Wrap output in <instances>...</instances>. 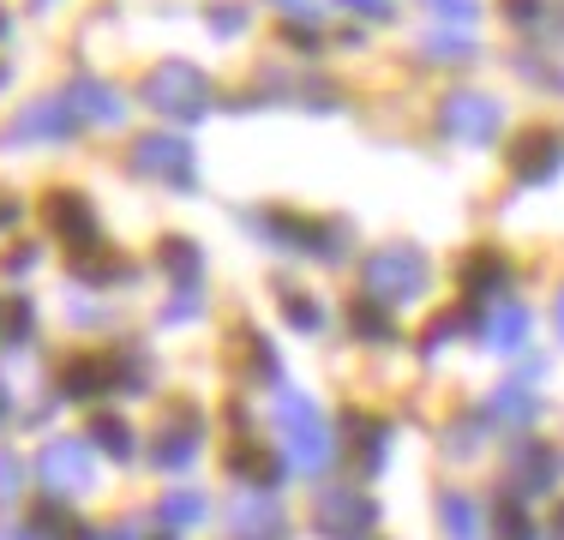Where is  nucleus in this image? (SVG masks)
Listing matches in <instances>:
<instances>
[{"label": "nucleus", "instance_id": "nucleus-6", "mask_svg": "<svg viewBox=\"0 0 564 540\" xmlns=\"http://www.w3.org/2000/svg\"><path fill=\"white\" fill-rule=\"evenodd\" d=\"M558 162H564V139L553 127H529V132L510 139V174H517L522 186H546L558 174Z\"/></svg>", "mask_w": 564, "mask_h": 540}, {"label": "nucleus", "instance_id": "nucleus-12", "mask_svg": "<svg viewBox=\"0 0 564 540\" xmlns=\"http://www.w3.org/2000/svg\"><path fill=\"white\" fill-rule=\"evenodd\" d=\"M228 529H235V540H282L276 493H240L235 505H228Z\"/></svg>", "mask_w": 564, "mask_h": 540}, {"label": "nucleus", "instance_id": "nucleus-34", "mask_svg": "<svg viewBox=\"0 0 564 540\" xmlns=\"http://www.w3.org/2000/svg\"><path fill=\"white\" fill-rule=\"evenodd\" d=\"M19 486H24L19 456H7V451H0V505H12V498H19Z\"/></svg>", "mask_w": 564, "mask_h": 540}, {"label": "nucleus", "instance_id": "nucleus-27", "mask_svg": "<svg viewBox=\"0 0 564 540\" xmlns=\"http://www.w3.org/2000/svg\"><path fill=\"white\" fill-rule=\"evenodd\" d=\"M163 270L169 277H181L186 289L198 282V270H205V259H198V247L193 240H163Z\"/></svg>", "mask_w": 564, "mask_h": 540}, {"label": "nucleus", "instance_id": "nucleus-47", "mask_svg": "<svg viewBox=\"0 0 564 540\" xmlns=\"http://www.w3.org/2000/svg\"><path fill=\"white\" fill-rule=\"evenodd\" d=\"M0 414H7V390H0Z\"/></svg>", "mask_w": 564, "mask_h": 540}, {"label": "nucleus", "instance_id": "nucleus-36", "mask_svg": "<svg viewBox=\"0 0 564 540\" xmlns=\"http://www.w3.org/2000/svg\"><path fill=\"white\" fill-rule=\"evenodd\" d=\"M210 31H217V36H240V31H247V7H217V12H210Z\"/></svg>", "mask_w": 564, "mask_h": 540}, {"label": "nucleus", "instance_id": "nucleus-33", "mask_svg": "<svg viewBox=\"0 0 564 540\" xmlns=\"http://www.w3.org/2000/svg\"><path fill=\"white\" fill-rule=\"evenodd\" d=\"M499 540H534V534H529V517H522V505H510V498H505V510H499Z\"/></svg>", "mask_w": 564, "mask_h": 540}, {"label": "nucleus", "instance_id": "nucleus-42", "mask_svg": "<svg viewBox=\"0 0 564 540\" xmlns=\"http://www.w3.org/2000/svg\"><path fill=\"white\" fill-rule=\"evenodd\" d=\"M66 318H73V324H102V306H66Z\"/></svg>", "mask_w": 564, "mask_h": 540}, {"label": "nucleus", "instance_id": "nucleus-19", "mask_svg": "<svg viewBox=\"0 0 564 540\" xmlns=\"http://www.w3.org/2000/svg\"><path fill=\"white\" fill-rule=\"evenodd\" d=\"M522 336H529V313H522L517 301H499L487 318V331H480V343H487L492 355H510V348H522Z\"/></svg>", "mask_w": 564, "mask_h": 540}, {"label": "nucleus", "instance_id": "nucleus-39", "mask_svg": "<svg viewBox=\"0 0 564 540\" xmlns=\"http://www.w3.org/2000/svg\"><path fill=\"white\" fill-rule=\"evenodd\" d=\"M36 259H43L36 247H12L7 252V270H12V277H24V270H36Z\"/></svg>", "mask_w": 564, "mask_h": 540}, {"label": "nucleus", "instance_id": "nucleus-2", "mask_svg": "<svg viewBox=\"0 0 564 540\" xmlns=\"http://www.w3.org/2000/svg\"><path fill=\"white\" fill-rule=\"evenodd\" d=\"M426 282H433V264H426L414 247H384V252H372V259H367V270H360V289H367L379 306L421 301Z\"/></svg>", "mask_w": 564, "mask_h": 540}, {"label": "nucleus", "instance_id": "nucleus-17", "mask_svg": "<svg viewBox=\"0 0 564 540\" xmlns=\"http://www.w3.org/2000/svg\"><path fill=\"white\" fill-rule=\"evenodd\" d=\"M343 432H348V444H355V463H360V468H384V444H391V426H384L379 414L348 409V414H343Z\"/></svg>", "mask_w": 564, "mask_h": 540}, {"label": "nucleus", "instance_id": "nucleus-15", "mask_svg": "<svg viewBox=\"0 0 564 540\" xmlns=\"http://www.w3.org/2000/svg\"><path fill=\"white\" fill-rule=\"evenodd\" d=\"M463 289L475 294V301H492V294H505L510 289V259L505 252H492V247H475V252H463Z\"/></svg>", "mask_w": 564, "mask_h": 540}, {"label": "nucleus", "instance_id": "nucleus-18", "mask_svg": "<svg viewBox=\"0 0 564 540\" xmlns=\"http://www.w3.org/2000/svg\"><path fill=\"white\" fill-rule=\"evenodd\" d=\"M73 102H61V97H43V102H31L19 120H12V139H61V132H73Z\"/></svg>", "mask_w": 564, "mask_h": 540}, {"label": "nucleus", "instance_id": "nucleus-5", "mask_svg": "<svg viewBox=\"0 0 564 540\" xmlns=\"http://www.w3.org/2000/svg\"><path fill=\"white\" fill-rule=\"evenodd\" d=\"M564 475V456L553 451V444H534V439H522V444H510V468H505V486L517 498H541V493H553Z\"/></svg>", "mask_w": 564, "mask_h": 540}, {"label": "nucleus", "instance_id": "nucleus-48", "mask_svg": "<svg viewBox=\"0 0 564 540\" xmlns=\"http://www.w3.org/2000/svg\"><path fill=\"white\" fill-rule=\"evenodd\" d=\"M0 36H7V12H0Z\"/></svg>", "mask_w": 564, "mask_h": 540}, {"label": "nucleus", "instance_id": "nucleus-16", "mask_svg": "<svg viewBox=\"0 0 564 540\" xmlns=\"http://www.w3.org/2000/svg\"><path fill=\"white\" fill-rule=\"evenodd\" d=\"M66 102H73L78 120H97V127H115V120H127V97H120V90H109L102 78H73Z\"/></svg>", "mask_w": 564, "mask_h": 540}, {"label": "nucleus", "instance_id": "nucleus-37", "mask_svg": "<svg viewBox=\"0 0 564 540\" xmlns=\"http://www.w3.org/2000/svg\"><path fill=\"white\" fill-rule=\"evenodd\" d=\"M66 529V510L61 505H36V517H31V540L36 534H61Z\"/></svg>", "mask_w": 564, "mask_h": 540}, {"label": "nucleus", "instance_id": "nucleus-7", "mask_svg": "<svg viewBox=\"0 0 564 540\" xmlns=\"http://www.w3.org/2000/svg\"><path fill=\"white\" fill-rule=\"evenodd\" d=\"M132 169L151 174V181L186 186V181H193V151H186V144L174 139V132H144V139L132 144Z\"/></svg>", "mask_w": 564, "mask_h": 540}, {"label": "nucleus", "instance_id": "nucleus-28", "mask_svg": "<svg viewBox=\"0 0 564 540\" xmlns=\"http://www.w3.org/2000/svg\"><path fill=\"white\" fill-rule=\"evenodd\" d=\"M31 301L24 294H12V301H0V343H24L31 336Z\"/></svg>", "mask_w": 564, "mask_h": 540}, {"label": "nucleus", "instance_id": "nucleus-46", "mask_svg": "<svg viewBox=\"0 0 564 540\" xmlns=\"http://www.w3.org/2000/svg\"><path fill=\"white\" fill-rule=\"evenodd\" d=\"M553 540H564V505L553 510Z\"/></svg>", "mask_w": 564, "mask_h": 540}, {"label": "nucleus", "instance_id": "nucleus-21", "mask_svg": "<svg viewBox=\"0 0 564 540\" xmlns=\"http://www.w3.org/2000/svg\"><path fill=\"white\" fill-rule=\"evenodd\" d=\"M487 414L499 426H529L534 414H541V397L522 390V385H499V390H492V402H487Z\"/></svg>", "mask_w": 564, "mask_h": 540}, {"label": "nucleus", "instance_id": "nucleus-4", "mask_svg": "<svg viewBox=\"0 0 564 540\" xmlns=\"http://www.w3.org/2000/svg\"><path fill=\"white\" fill-rule=\"evenodd\" d=\"M372 517H379V505L367 493H355V486H325L313 505V522L325 540H367Z\"/></svg>", "mask_w": 564, "mask_h": 540}, {"label": "nucleus", "instance_id": "nucleus-26", "mask_svg": "<svg viewBox=\"0 0 564 540\" xmlns=\"http://www.w3.org/2000/svg\"><path fill=\"white\" fill-rule=\"evenodd\" d=\"M282 318L294 324L301 336H313V331H325V306L313 301V294H301V289H289L282 294Z\"/></svg>", "mask_w": 564, "mask_h": 540}, {"label": "nucleus", "instance_id": "nucleus-3", "mask_svg": "<svg viewBox=\"0 0 564 540\" xmlns=\"http://www.w3.org/2000/svg\"><path fill=\"white\" fill-rule=\"evenodd\" d=\"M144 102H151L156 115H169V120H205L210 115V85H205L198 66L163 61L151 78H144Z\"/></svg>", "mask_w": 564, "mask_h": 540}, {"label": "nucleus", "instance_id": "nucleus-9", "mask_svg": "<svg viewBox=\"0 0 564 540\" xmlns=\"http://www.w3.org/2000/svg\"><path fill=\"white\" fill-rule=\"evenodd\" d=\"M264 228H271L276 240H289L294 252H306V259H330V264H337V259H343V247H348V235H343L337 223H306V216H271Z\"/></svg>", "mask_w": 564, "mask_h": 540}, {"label": "nucleus", "instance_id": "nucleus-44", "mask_svg": "<svg viewBox=\"0 0 564 540\" xmlns=\"http://www.w3.org/2000/svg\"><path fill=\"white\" fill-rule=\"evenodd\" d=\"M7 223H19V205H12L7 193H0V228H7Z\"/></svg>", "mask_w": 564, "mask_h": 540}, {"label": "nucleus", "instance_id": "nucleus-32", "mask_svg": "<svg viewBox=\"0 0 564 540\" xmlns=\"http://www.w3.org/2000/svg\"><path fill=\"white\" fill-rule=\"evenodd\" d=\"M426 7H433L438 19H445V24H475L480 0H426Z\"/></svg>", "mask_w": 564, "mask_h": 540}, {"label": "nucleus", "instance_id": "nucleus-20", "mask_svg": "<svg viewBox=\"0 0 564 540\" xmlns=\"http://www.w3.org/2000/svg\"><path fill=\"white\" fill-rule=\"evenodd\" d=\"M438 529L445 540H480V505L468 493H438Z\"/></svg>", "mask_w": 564, "mask_h": 540}, {"label": "nucleus", "instance_id": "nucleus-41", "mask_svg": "<svg viewBox=\"0 0 564 540\" xmlns=\"http://www.w3.org/2000/svg\"><path fill=\"white\" fill-rule=\"evenodd\" d=\"M343 7L367 12V19H391V0H343Z\"/></svg>", "mask_w": 564, "mask_h": 540}, {"label": "nucleus", "instance_id": "nucleus-45", "mask_svg": "<svg viewBox=\"0 0 564 540\" xmlns=\"http://www.w3.org/2000/svg\"><path fill=\"white\" fill-rule=\"evenodd\" d=\"M553 324H558V336H564V289H558V306H553Z\"/></svg>", "mask_w": 564, "mask_h": 540}, {"label": "nucleus", "instance_id": "nucleus-38", "mask_svg": "<svg viewBox=\"0 0 564 540\" xmlns=\"http://www.w3.org/2000/svg\"><path fill=\"white\" fill-rule=\"evenodd\" d=\"M282 12H289L294 24H318V0H276Z\"/></svg>", "mask_w": 564, "mask_h": 540}, {"label": "nucleus", "instance_id": "nucleus-23", "mask_svg": "<svg viewBox=\"0 0 564 540\" xmlns=\"http://www.w3.org/2000/svg\"><path fill=\"white\" fill-rule=\"evenodd\" d=\"M85 439L97 444L102 456H120V463H127V456H132V444H139V439H132V426L120 421V414H90Z\"/></svg>", "mask_w": 564, "mask_h": 540}, {"label": "nucleus", "instance_id": "nucleus-25", "mask_svg": "<svg viewBox=\"0 0 564 540\" xmlns=\"http://www.w3.org/2000/svg\"><path fill=\"white\" fill-rule=\"evenodd\" d=\"M156 517H163L169 529H193V522H205V498H198L193 486H181V493H169L163 505H156Z\"/></svg>", "mask_w": 564, "mask_h": 540}, {"label": "nucleus", "instance_id": "nucleus-49", "mask_svg": "<svg viewBox=\"0 0 564 540\" xmlns=\"http://www.w3.org/2000/svg\"><path fill=\"white\" fill-rule=\"evenodd\" d=\"M0 85H7V66H0Z\"/></svg>", "mask_w": 564, "mask_h": 540}, {"label": "nucleus", "instance_id": "nucleus-29", "mask_svg": "<svg viewBox=\"0 0 564 540\" xmlns=\"http://www.w3.org/2000/svg\"><path fill=\"white\" fill-rule=\"evenodd\" d=\"M463 324H468L463 306H456V313H445V318H433V324H426V336H421V348H426V355H438V348H445L451 336L463 331Z\"/></svg>", "mask_w": 564, "mask_h": 540}, {"label": "nucleus", "instance_id": "nucleus-11", "mask_svg": "<svg viewBox=\"0 0 564 540\" xmlns=\"http://www.w3.org/2000/svg\"><path fill=\"white\" fill-rule=\"evenodd\" d=\"M36 475H43V486H55V493H78V486L90 480V439H55V444H43Z\"/></svg>", "mask_w": 564, "mask_h": 540}, {"label": "nucleus", "instance_id": "nucleus-22", "mask_svg": "<svg viewBox=\"0 0 564 540\" xmlns=\"http://www.w3.org/2000/svg\"><path fill=\"white\" fill-rule=\"evenodd\" d=\"M73 277L78 282H127L132 264L120 259V252H109V247H85V252H73Z\"/></svg>", "mask_w": 564, "mask_h": 540}, {"label": "nucleus", "instance_id": "nucleus-1", "mask_svg": "<svg viewBox=\"0 0 564 540\" xmlns=\"http://www.w3.org/2000/svg\"><path fill=\"white\" fill-rule=\"evenodd\" d=\"M271 414H276L282 444H289V463L301 468V475H325V468L337 463V439H330V421L318 414L313 397H301V390H276Z\"/></svg>", "mask_w": 564, "mask_h": 540}, {"label": "nucleus", "instance_id": "nucleus-40", "mask_svg": "<svg viewBox=\"0 0 564 540\" xmlns=\"http://www.w3.org/2000/svg\"><path fill=\"white\" fill-rule=\"evenodd\" d=\"M505 12L517 24H534V19H541V0H505Z\"/></svg>", "mask_w": 564, "mask_h": 540}, {"label": "nucleus", "instance_id": "nucleus-13", "mask_svg": "<svg viewBox=\"0 0 564 540\" xmlns=\"http://www.w3.org/2000/svg\"><path fill=\"white\" fill-rule=\"evenodd\" d=\"M43 216H48V228H55L61 240H73V247H90V240H97V210H90V198H78V193H48Z\"/></svg>", "mask_w": 564, "mask_h": 540}, {"label": "nucleus", "instance_id": "nucleus-14", "mask_svg": "<svg viewBox=\"0 0 564 540\" xmlns=\"http://www.w3.org/2000/svg\"><path fill=\"white\" fill-rule=\"evenodd\" d=\"M228 475H235V480H247L252 493H276L282 463H276V451H271V444L240 439V444H228Z\"/></svg>", "mask_w": 564, "mask_h": 540}, {"label": "nucleus", "instance_id": "nucleus-8", "mask_svg": "<svg viewBox=\"0 0 564 540\" xmlns=\"http://www.w3.org/2000/svg\"><path fill=\"white\" fill-rule=\"evenodd\" d=\"M198 439H205V414H198L193 402H181L174 414H163V432H156L151 463L156 468H186L198 456Z\"/></svg>", "mask_w": 564, "mask_h": 540}, {"label": "nucleus", "instance_id": "nucleus-43", "mask_svg": "<svg viewBox=\"0 0 564 540\" xmlns=\"http://www.w3.org/2000/svg\"><path fill=\"white\" fill-rule=\"evenodd\" d=\"M73 540H139L132 529H97V534H73Z\"/></svg>", "mask_w": 564, "mask_h": 540}, {"label": "nucleus", "instance_id": "nucleus-35", "mask_svg": "<svg viewBox=\"0 0 564 540\" xmlns=\"http://www.w3.org/2000/svg\"><path fill=\"white\" fill-rule=\"evenodd\" d=\"M186 318H198V289H181V294L163 306V324H186Z\"/></svg>", "mask_w": 564, "mask_h": 540}, {"label": "nucleus", "instance_id": "nucleus-31", "mask_svg": "<svg viewBox=\"0 0 564 540\" xmlns=\"http://www.w3.org/2000/svg\"><path fill=\"white\" fill-rule=\"evenodd\" d=\"M445 451H451V456H475V451H480V421H451Z\"/></svg>", "mask_w": 564, "mask_h": 540}, {"label": "nucleus", "instance_id": "nucleus-30", "mask_svg": "<svg viewBox=\"0 0 564 540\" xmlns=\"http://www.w3.org/2000/svg\"><path fill=\"white\" fill-rule=\"evenodd\" d=\"M426 54H433L438 66H456V61L475 54V43H468V36H426Z\"/></svg>", "mask_w": 564, "mask_h": 540}, {"label": "nucleus", "instance_id": "nucleus-10", "mask_svg": "<svg viewBox=\"0 0 564 540\" xmlns=\"http://www.w3.org/2000/svg\"><path fill=\"white\" fill-rule=\"evenodd\" d=\"M499 102L492 97H480V90H463V97H451L445 102V132L451 139H463V144H487V139H499Z\"/></svg>", "mask_w": 564, "mask_h": 540}, {"label": "nucleus", "instance_id": "nucleus-24", "mask_svg": "<svg viewBox=\"0 0 564 540\" xmlns=\"http://www.w3.org/2000/svg\"><path fill=\"white\" fill-rule=\"evenodd\" d=\"M348 324H355V336H360V343H391V336H397V324H391V306L367 301V294L355 301V313H348Z\"/></svg>", "mask_w": 564, "mask_h": 540}]
</instances>
